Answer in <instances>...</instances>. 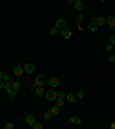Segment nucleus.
<instances>
[{
    "label": "nucleus",
    "instance_id": "f257e3e1",
    "mask_svg": "<svg viewBox=\"0 0 115 129\" xmlns=\"http://www.w3.org/2000/svg\"><path fill=\"white\" fill-rule=\"evenodd\" d=\"M46 81H48V79H46L42 73H37V75H35V83L31 87H44V85H46Z\"/></svg>",
    "mask_w": 115,
    "mask_h": 129
},
{
    "label": "nucleus",
    "instance_id": "f03ea898",
    "mask_svg": "<svg viewBox=\"0 0 115 129\" xmlns=\"http://www.w3.org/2000/svg\"><path fill=\"white\" fill-rule=\"evenodd\" d=\"M44 98H46V100H50V102H56V100H58V91H56V89H48Z\"/></svg>",
    "mask_w": 115,
    "mask_h": 129
},
{
    "label": "nucleus",
    "instance_id": "7ed1b4c3",
    "mask_svg": "<svg viewBox=\"0 0 115 129\" xmlns=\"http://www.w3.org/2000/svg\"><path fill=\"white\" fill-rule=\"evenodd\" d=\"M23 68H25V73H27V75H33L35 71H37V68H35L33 62H25V64H23Z\"/></svg>",
    "mask_w": 115,
    "mask_h": 129
},
{
    "label": "nucleus",
    "instance_id": "20e7f679",
    "mask_svg": "<svg viewBox=\"0 0 115 129\" xmlns=\"http://www.w3.org/2000/svg\"><path fill=\"white\" fill-rule=\"evenodd\" d=\"M12 73L16 77H21V75H25V68H23V64H19V66H16L14 70H12Z\"/></svg>",
    "mask_w": 115,
    "mask_h": 129
},
{
    "label": "nucleus",
    "instance_id": "39448f33",
    "mask_svg": "<svg viewBox=\"0 0 115 129\" xmlns=\"http://www.w3.org/2000/svg\"><path fill=\"white\" fill-rule=\"evenodd\" d=\"M71 4L79 14H82V8H84V2H82V0H71Z\"/></svg>",
    "mask_w": 115,
    "mask_h": 129
},
{
    "label": "nucleus",
    "instance_id": "423d86ee",
    "mask_svg": "<svg viewBox=\"0 0 115 129\" xmlns=\"http://www.w3.org/2000/svg\"><path fill=\"white\" fill-rule=\"evenodd\" d=\"M31 91H33L37 96H46V89H44V87H31Z\"/></svg>",
    "mask_w": 115,
    "mask_h": 129
},
{
    "label": "nucleus",
    "instance_id": "0eeeda50",
    "mask_svg": "<svg viewBox=\"0 0 115 129\" xmlns=\"http://www.w3.org/2000/svg\"><path fill=\"white\" fill-rule=\"evenodd\" d=\"M46 85H48L50 89H58V85H60V79H58V77H50V79L46 81Z\"/></svg>",
    "mask_w": 115,
    "mask_h": 129
},
{
    "label": "nucleus",
    "instance_id": "6e6552de",
    "mask_svg": "<svg viewBox=\"0 0 115 129\" xmlns=\"http://www.w3.org/2000/svg\"><path fill=\"white\" fill-rule=\"evenodd\" d=\"M54 27H58V29H65L67 27V23H65V19H63V17H60V19H56V23H54Z\"/></svg>",
    "mask_w": 115,
    "mask_h": 129
},
{
    "label": "nucleus",
    "instance_id": "1a4fd4ad",
    "mask_svg": "<svg viewBox=\"0 0 115 129\" xmlns=\"http://www.w3.org/2000/svg\"><path fill=\"white\" fill-rule=\"evenodd\" d=\"M98 29H100V27H98V23H96V17H94L92 21L88 23V31H90V33H96Z\"/></svg>",
    "mask_w": 115,
    "mask_h": 129
},
{
    "label": "nucleus",
    "instance_id": "9d476101",
    "mask_svg": "<svg viewBox=\"0 0 115 129\" xmlns=\"http://www.w3.org/2000/svg\"><path fill=\"white\" fill-rule=\"evenodd\" d=\"M60 110H61V108H60V106H56V104H54V106H52V108L48 110V114L52 116V118H56V116H60Z\"/></svg>",
    "mask_w": 115,
    "mask_h": 129
},
{
    "label": "nucleus",
    "instance_id": "9b49d317",
    "mask_svg": "<svg viewBox=\"0 0 115 129\" xmlns=\"http://www.w3.org/2000/svg\"><path fill=\"white\" fill-rule=\"evenodd\" d=\"M0 83H12V81H10V73L0 71Z\"/></svg>",
    "mask_w": 115,
    "mask_h": 129
},
{
    "label": "nucleus",
    "instance_id": "f8f14e48",
    "mask_svg": "<svg viewBox=\"0 0 115 129\" xmlns=\"http://www.w3.org/2000/svg\"><path fill=\"white\" fill-rule=\"evenodd\" d=\"M61 37H65V39H71V37H73V31L69 29V27H65V29H61Z\"/></svg>",
    "mask_w": 115,
    "mask_h": 129
},
{
    "label": "nucleus",
    "instance_id": "ddd939ff",
    "mask_svg": "<svg viewBox=\"0 0 115 129\" xmlns=\"http://www.w3.org/2000/svg\"><path fill=\"white\" fill-rule=\"evenodd\" d=\"M25 123H27L29 127H33V125L37 123V119H35V116H25Z\"/></svg>",
    "mask_w": 115,
    "mask_h": 129
},
{
    "label": "nucleus",
    "instance_id": "4468645a",
    "mask_svg": "<svg viewBox=\"0 0 115 129\" xmlns=\"http://www.w3.org/2000/svg\"><path fill=\"white\" fill-rule=\"evenodd\" d=\"M65 102H67V98H63V96H58V100H56V106H60V108H63L65 106Z\"/></svg>",
    "mask_w": 115,
    "mask_h": 129
},
{
    "label": "nucleus",
    "instance_id": "2eb2a0df",
    "mask_svg": "<svg viewBox=\"0 0 115 129\" xmlns=\"http://www.w3.org/2000/svg\"><path fill=\"white\" fill-rule=\"evenodd\" d=\"M82 21H86V16H84V14H79V16H77V27H79V29H81Z\"/></svg>",
    "mask_w": 115,
    "mask_h": 129
},
{
    "label": "nucleus",
    "instance_id": "dca6fc26",
    "mask_svg": "<svg viewBox=\"0 0 115 129\" xmlns=\"http://www.w3.org/2000/svg\"><path fill=\"white\" fill-rule=\"evenodd\" d=\"M96 23H98V27L107 25V17H96Z\"/></svg>",
    "mask_w": 115,
    "mask_h": 129
},
{
    "label": "nucleus",
    "instance_id": "f3484780",
    "mask_svg": "<svg viewBox=\"0 0 115 129\" xmlns=\"http://www.w3.org/2000/svg\"><path fill=\"white\" fill-rule=\"evenodd\" d=\"M69 123L71 125H79L81 123V118H79V116H71V118H69Z\"/></svg>",
    "mask_w": 115,
    "mask_h": 129
},
{
    "label": "nucleus",
    "instance_id": "a211bd4d",
    "mask_svg": "<svg viewBox=\"0 0 115 129\" xmlns=\"http://www.w3.org/2000/svg\"><path fill=\"white\" fill-rule=\"evenodd\" d=\"M67 102H77V94H75V92H67Z\"/></svg>",
    "mask_w": 115,
    "mask_h": 129
},
{
    "label": "nucleus",
    "instance_id": "6ab92c4d",
    "mask_svg": "<svg viewBox=\"0 0 115 129\" xmlns=\"http://www.w3.org/2000/svg\"><path fill=\"white\" fill-rule=\"evenodd\" d=\"M107 27L115 29V16H107Z\"/></svg>",
    "mask_w": 115,
    "mask_h": 129
},
{
    "label": "nucleus",
    "instance_id": "aec40b11",
    "mask_svg": "<svg viewBox=\"0 0 115 129\" xmlns=\"http://www.w3.org/2000/svg\"><path fill=\"white\" fill-rule=\"evenodd\" d=\"M12 89L19 91V89H21V83H19V81H12Z\"/></svg>",
    "mask_w": 115,
    "mask_h": 129
},
{
    "label": "nucleus",
    "instance_id": "412c9836",
    "mask_svg": "<svg viewBox=\"0 0 115 129\" xmlns=\"http://www.w3.org/2000/svg\"><path fill=\"white\" fill-rule=\"evenodd\" d=\"M75 94H77V100H79V98H84V91H82V89L75 91Z\"/></svg>",
    "mask_w": 115,
    "mask_h": 129
},
{
    "label": "nucleus",
    "instance_id": "4be33fe9",
    "mask_svg": "<svg viewBox=\"0 0 115 129\" xmlns=\"http://www.w3.org/2000/svg\"><path fill=\"white\" fill-rule=\"evenodd\" d=\"M60 29H58V27H52V29H50V35H54V37H56V35H60Z\"/></svg>",
    "mask_w": 115,
    "mask_h": 129
},
{
    "label": "nucleus",
    "instance_id": "5701e85b",
    "mask_svg": "<svg viewBox=\"0 0 115 129\" xmlns=\"http://www.w3.org/2000/svg\"><path fill=\"white\" fill-rule=\"evenodd\" d=\"M113 50H115V46H113V44H107V46H105V52L113 54Z\"/></svg>",
    "mask_w": 115,
    "mask_h": 129
},
{
    "label": "nucleus",
    "instance_id": "b1692460",
    "mask_svg": "<svg viewBox=\"0 0 115 129\" xmlns=\"http://www.w3.org/2000/svg\"><path fill=\"white\" fill-rule=\"evenodd\" d=\"M4 129H16V125H14V121H8V123L4 125Z\"/></svg>",
    "mask_w": 115,
    "mask_h": 129
},
{
    "label": "nucleus",
    "instance_id": "393cba45",
    "mask_svg": "<svg viewBox=\"0 0 115 129\" xmlns=\"http://www.w3.org/2000/svg\"><path fill=\"white\" fill-rule=\"evenodd\" d=\"M31 129H44V125L40 123V121H37V123H35V125H33V127H31Z\"/></svg>",
    "mask_w": 115,
    "mask_h": 129
},
{
    "label": "nucleus",
    "instance_id": "a878e982",
    "mask_svg": "<svg viewBox=\"0 0 115 129\" xmlns=\"http://www.w3.org/2000/svg\"><path fill=\"white\" fill-rule=\"evenodd\" d=\"M107 60H109V64H115V54H109V58H107Z\"/></svg>",
    "mask_w": 115,
    "mask_h": 129
},
{
    "label": "nucleus",
    "instance_id": "bb28decb",
    "mask_svg": "<svg viewBox=\"0 0 115 129\" xmlns=\"http://www.w3.org/2000/svg\"><path fill=\"white\" fill-rule=\"evenodd\" d=\"M109 44H113V46H115V35H111V39H109Z\"/></svg>",
    "mask_w": 115,
    "mask_h": 129
},
{
    "label": "nucleus",
    "instance_id": "cd10ccee",
    "mask_svg": "<svg viewBox=\"0 0 115 129\" xmlns=\"http://www.w3.org/2000/svg\"><path fill=\"white\" fill-rule=\"evenodd\" d=\"M111 129H115V121H113V123H111Z\"/></svg>",
    "mask_w": 115,
    "mask_h": 129
},
{
    "label": "nucleus",
    "instance_id": "c85d7f7f",
    "mask_svg": "<svg viewBox=\"0 0 115 129\" xmlns=\"http://www.w3.org/2000/svg\"><path fill=\"white\" fill-rule=\"evenodd\" d=\"M54 129H61V127H54Z\"/></svg>",
    "mask_w": 115,
    "mask_h": 129
},
{
    "label": "nucleus",
    "instance_id": "c756f323",
    "mask_svg": "<svg viewBox=\"0 0 115 129\" xmlns=\"http://www.w3.org/2000/svg\"><path fill=\"white\" fill-rule=\"evenodd\" d=\"M113 35H115V29H113Z\"/></svg>",
    "mask_w": 115,
    "mask_h": 129
},
{
    "label": "nucleus",
    "instance_id": "7c9ffc66",
    "mask_svg": "<svg viewBox=\"0 0 115 129\" xmlns=\"http://www.w3.org/2000/svg\"><path fill=\"white\" fill-rule=\"evenodd\" d=\"M50 129H54V127H50Z\"/></svg>",
    "mask_w": 115,
    "mask_h": 129
}]
</instances>
